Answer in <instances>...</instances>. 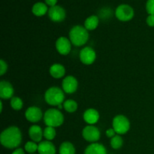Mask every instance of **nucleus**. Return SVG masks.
<instances>
[{
  "instance_id": "2",
  "label": "nucleus",
  "mask_w": 154,
  "mask_h": 154,
  "mask_svg": "<svg viewBox=\"0 0 154 154\" xmlns=\"http://www.w3.org/2000/svg\"><path fill=\"white\" fill-rule=\"evenodd\" d=\"M88 39V30L82 26H75L71 29L69 32V40L75 46H83L87 43Z\"/></svg>"
},
{
  "instance_id": "23",
  "label": "nucleus",
  "mask_w": 154,
  "mask_h": 154,
  "mask_svg": "<svg viewBox=\"0 0 154 154\" xmlns=\"http://www.w3.org/2000/svg\"><path fill=\"white\" fill-rule=\"evenodd\" d=\"M56 135V130L54 127H51V126H47L45 129H44V138L47 140V141H52L55 138Z\"/></svg>"
},
{
  "instance_id": "14",
  "label": "nucleus",
  "mask_w": 154,
  "mask_h": 154,
  "mask_svg": "<svg viewBox=\"0 0 154 154\" xmlns=\"http://www.w3.org/2000/svg\"><path fill=\"white\" fill-rule=\"evenodd\" d=\"M29 136L32 141L40 143L44 137V130L39 126L32 125L29 129Z\"/></svg>"
},
{
  "instance_id": "10",
  "label": "nucleus",
  "mask_w": 154,
  "mask_h": 154,
  "mask_svg": "<svg viewBox=\"0 0 154 154\" xmlns=\"http://www.w3.org/2000/svg\"><path fill=\"white\" fill-rule=\"evenodd\" d=\"M63 90L68 94H72L76 92L78 87V82L76 78L72 75L66 76L62 83Z\"/></svg>"
},
{
  "instance_id": "9",
  "label": "nucleus",
  "mask_w": 154,
  "mask_h": 154,
  "mask_svg": "<svg viewBox=\"0 0 154 154\" xmlns=\"http://www.w3.org/2000/svg\"><path fill=\"white\" fill-rule=\"evenodd\" d=\"M80 60L84 65H91L96 58V51L90 47L84 48L80 51Z\"/></svg>"
},
{
  "instance_id": "31",
  "label": "nucleus",
  "mask_w": 154,
  "mask_h": 154,
  "mask_svg": "<svg viewBox=\"0 0 154 154\" xmlns=\"http://www.w3.org/2000/svg\"><path fill=\"white\" fill-rule=\"evenodd\" d=\"M47 5L50 6V7H54V6L57 5V0H45Z\"/></svg>"
},
{
  "instance_id": "7",
  "label": "nucleus",
  "mask_w": 154,
  "mask_h": 154,
  "mask_svg": "<svg viewBox=\"0 0 154 154\" xmlns=\"http://www.w3.org/2000/svg\"><path fill=\"white\" fill-rule=\"evenodd\" d=\"M82 136L87 141L96 143L100 138V131L96 126L89 125L83 129Z\"/></svg>"
},
{
  "instance_id": "4",
  "label": "nucleus",
  "mask_w": 154,
  "mask_h": 154,
  "mask_svg": "<svg viewBox=\"0 0 154 154\" xmlns=\"http://www.w3.org/2000/svg\"><path fill=\"white\" fill-rule=\"evenodd\" d=\"M44 122L47 126L59 127L64 122V116L63 113L56 108H50L44 114Z\"/></svg>"
},
{
  "instance_id": "19",
  "label": "nucleus",
  "mask_w": 154,
  "mask_h": 154,
  "mask_svg": "<svg viewBox=\"0 0 154 154\" xmlns=\"http://www.w3.org/2000/svg\"><path fill=\"white\" fill-rule=\"evenodd\" d=\"M48 8L45 3L42 2H38L34 4L32 8V11L33 14L35 15L37 17H42L46 14L48 12Z\"/></svg>"
},
{
  "instance_id": "11",
  "label": "nucleus",
  "mask_w": 154,
  "mask_h": 154,
  "mask_svg": "<svg viewBox=\"0 0 154 154\" xmlns=\"http://www.w3.org/2000/svg\"><path fill=\"white\" fill-rule=\"evenodd\" d=\"M56 48L61 55H68L72 50V42L66 37H60L56 42Z\"/></svg>"
},
{
  "instance_id": "32",
  "label": "nucleus",
  "mask_w": 154,
  "mask_h": 154,
  "mask_svg": "<svg viewBox=\"0 0 154 154\" xmlns=\"http://www.w3.org/2000/svg\"><path fill=\"white\" fill-rule=\"evenodd\" d=\"M12 154H25V152L22 148H17L16 150H14Z\"/></svg>"
},
{
  "instance_id": "12",
  "label": "nucleus",
  "mask_w": 154,
  "mask_h": 154,
  "mask_svg": "<svg viewBox=\"0 0 154 154\" xmlns=\"http://www.w3.org/2000/svg\"><path fill=\"white\" fill-rule=\"evenodd\" d=\"M25 117L26 119L31 123H38L44 117V115L38 107L32 106L27 108L25 112Z\"/></svg>"
},
{
  "instance_id": "22",
  "label": "nucleus",
  "mask_w": 154,
  "mask_h": 154,
  "mask_svg": "<svg viewBox=\"0 0 154 154\" xmlns=\"http://www.w3.org/2000/svg\"><path fill=\"white\" fill-rule=\"evenodd\" d=\"M63 108L68 113H74L78 109V103L73 99H68L63 103Z\"/></svg>"
},
{
  "instance_id": "15",
  "label": "nucleus",
  "mask_w": 154,
  "mask_h": 154,
  "mask_svg": "<svg viewBox=\"0 0 154 154\" xmlns=\"http://www.w3.org/2000/svg\"><path fill=\"white\" fill-rule=\"evenodd\" d=\"M84 120L87 124L94 125L99 121V114L98 111L93 108H89L84 113Z\"/></svg>"
},
{
  "instance_id": "28",
  "label": "nucleus",
  "mask_w": 154,
  "mask_h": 154,
  "mask_svg": "<svg viewBox=\"0 0 154 154\" xmlns=\"http://www.w3.org/2000/svg\"><path fill=\"white\" fill-rule=\"evenodd\" d=\"M8 70V64L3 60H0V75H3Z\"/></svg>"
},
{
  "instance_id": "30",
  "label": "nucleus",
  "mask_w": 154,
  "mask_h": 154,
  "mask_svg": "<svg viewBox=\"0 0 154 154\" xmlns=\"http://www.w3.org/2000/svg\"><path fill=\"white\" fill-rule=\"evenodd\" d=\"M105 133H106L107 137H108V138H112L113 137H114L116 135H115L116 132L114 131V129H113V128H111V129H107L106 132H105Z\"/></svg>"
},
{
  "instance_id": "3",
  "label": "nucleus",
  "mask_w": 154,
  "mask_h": 154,
  "mask_svg": "<svg viewBox=\"0 0 154 154\" xmlns=\"http://www.w3.org/2000/svg\"><path fill=\"white\" fill-rule=\"evenodd\" d=\"M45 102L51 106L63 105L65 102L64 91L57 87H52L48 89L45 94Z\"/></svg>"
},
{
  "instance_id": "33",
  "label": "nucleus",
  "mask_w": 154,
  "mask_h": 154,
  "mask_svg": "<svg viewBox=\"0 0 154 154\" xmlns=\"http://www.w3.org/2000/svg\"><path fill=\"white\" fill-rule=\"evenodd\" d=\"M0 104H1V108H0V111L2 112V108H3V105H2V102H0Z\"/></svg>"
},
{
  "instance_id": "26",
  "label": "nucleus",
  "mask_w": 154,
  "mask_h": 154,
  "mask_svg": "<svg viewBox=\"0 0 154 154\" xmlns=\"http://www.w3.org/2000/svg\"><path fill=\"white\" fill-rule=\"evenodd\" d=\"M24 148H25V150L27 153H29V154H32L35 153L36 151H38V144H37V143L35 142V141H28V142L26 143Z\"/></svg>"
},
{
  "instance_id": "18",
  "label": "nucleus",
  "mask_w": 154,
  "mask_h": 154,
  "mask_svg": "<svg viewBox=\"0 0 154 154\" xmlns=\"http://www.w3.org/2000/svg\"><path fill=\"white\" fill-rule=\"evenodd\" d=\"M50 74L51 76L56 79H60L63 78L66 74V69L64 66L59 63L52 65L50 68Z\"/></svg>"
},
{
  "instance_id": "13",
  "label": "nucleus",
  "mask_w": 154,
  "mask_h": 154,
  "mask_svg": "<svg viewBox=\"0 0 154 154\" xmlns=\"http://www.w3.org/2000/svg\"><path fill=\"white\" fill-rule=\"evenodd\" d=\"M14 95L13 86L11 83L6 81L0 82V97L2 99H11Z\"/></svg>"
},
{
  "instance_id": "25",
  "label": "nucleus",
  "mask_w": 154,
  "mask_h": 154,
  "mask_svg": "<svg viewBox=\"0 0 154 154\" xmlns=\"http://www.w3.org/2000/svg\"><path fill=\"white\" fill-rule=\"evenodd\" d=\"M123 144V140L120 135H116L113 137L111 140V147L114 150H118L120 147H122Z\"/></svg>"
},
{
  "instance_id": "6",
  "label": "nucleus",
  "mask_w": 154,
  "mask_h": 154,
  "mask_svg": "<svg viewBox=\"0 0 154 154\" xmlns=\"http://www.w3.org/2000/svg\"><path fill=\"white\" fill-rule=\"evenodd\" d=\"M134 14H135L134 9L130 5L126 4L120 5L115 11L116 17L119 20L123 21V22L131 20L133 18Z\"/></svg>"
},
{
  "instance_id": "27",
  "label": "nucleus",
  "mask_w": 154,
  "mask_h": 154,
  "mask_svg": "<svg viewBox=\"0 0 154 154\" xmlns=\"http://www.w3.org/2000/svg\"><path fill=\"white\" fill-rule=\"evenodd\" d=\"M146 10L149 15H154V0H147L146 3Z\"/></svg>"
},
{
  "instance_id": "5",
  "label": "nucleus",
  "mask_w": 154,
  "mask_h": 154,
  "mask_svg": "<svg viewBox=\"0 0 154 154\" xmlns=\"http://www.w3.org/2000/svg\"><path fill=\"white\" fill-rule=\"evenodd\" d=\"M112 126L116 133L118 135H124L127 133L130 129V122L125 116L117 115L113 119Z\"/></svg>"
},
{
  "instance_id": "34",
  "label": "nucleus",
  "mask_w": 154,
  "mask_h": 154,
  "mask_svg": "<svg viewBox=\"0 0 154 154\" xmlns=\"http://www.w3.org/2000/svg\"><path fill=\"white\" fill-rule=\"evenodd\" d=\"M32 154H35V153H32Z\"/></svg>"
},
{
  "instance_id": "20",
  "label": "nucleus",
  "mask_w": 154,
  "mask_h": 154,
  "mask_svg": "<svg viewBox=\"0 0 154 154\" xmlns=\"http://www.w3.org/2000/svg\"><path fill=\"white\" fill-rule=\"evenodd\" d=\"M99 23V20L96 15H91L86 19L84 22V27L88 31H93L96 29Z\"/></svg>"
},
{
  "instance_id": "1",
  "label": "nucleus",
  "mask_w": 154,
  "mask_h": 154,
  "mask_svg": "<svg viewBox=\"0 0 154 154\" xmlns=\"http://www.w3.org/2000/svg\"><path fill=\"white\" fill-rule=\"evenodd\" d=\"M0 141L3 147L8 149L17 148L22 141V133L20 129L14 126H10L2 132Z\"/></svg>"
},
{
  "instance_id": "24",
  "label": "nucleus",
  "mask_w": 154,
  "mask_h": 154,
  "mask_svg": "<svg viewBox=\"0 0 154 154\" xmlns=\"http://www.w3.org/2000/svg\"><path fill=\"white\" fill-rule=\"evenodd\" d=\"M11 107L13 108L15 111H20L23 108V102L22 99L19 97H17V96H14V97H12L11 99L10 102Z\"/></svg>"
},
{
  "instance_id": "17",
  "label": "nucleus",
  "mask_w": 154,
  "mask_h": 154,
  "mask_svg": "<svg viewBox=\"0 0 154 154\" xmlns=\"http://www.w3.org/2000/svg\"><path fill=\"white\" fill-rule=\"evenodd\" d=\"M84 154H107V150L103 144L92 143L86 148Z\"/></svg>"
},
{
  "instance_id": "21",
  "label": "nucleus",
  "mask_w": 154,
  "mask_h": 154,
  "mask_svg": "<svg viewBox=\"0 0 154 154\" xmlns=\"http://www.w3.org/2000/svg\"><path fill=\"white\" fill-rule=\"evenodd\" d=\"M60 154H75V148L73 144L69 141H64L59 149Z\"/></svg>"
},
{
  "instance_id": "29",
  "label": "nucleus",
  "mask_w": 154,
  "mask_h": 154,
  "mask_svg": "<svg viewBox=\"0 0 154 154\" xmlns=\"http://www.w3.org/2000/svg\"><path fill=\"white\" fill-rule=\"evenodd\" d=\"M147 24L150 27H154V15H149L146 20Z\"/></svg>"
},
{
  "instance_id": "16",
  "label": "nucleus",
  "mask_w": 154,
  "mask_h": 154,
  "mask_svg": "<svg viewBox=\"0 0 154 154\" xmlns=\"http://www.w3.org/2000/svg\"><path fill=\"white\" fill-rule=\"evenodd\" d=\"M38 152L39 154H56L57 150L51 141H43L38 144Z\"/></svg>"
},
{
  "instance_id": "8",
  "label": "nucleus",
  "mask_w": 154,
  "mask_h": 154,
  "mask_svg": "<svg viewBox=\"0 0 154 154\" xmlns=\"http://www.w3.org/2000/svg\"><path fill=\"white\" fill-rule=\"evenodd\" d=\"M48 17L53 22H63L66 17V12L63 7L60 5H55L51 7L48 10Z\"/></svg>"
}]
</instances>
